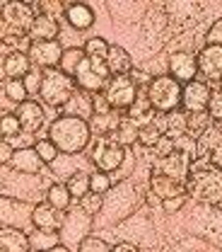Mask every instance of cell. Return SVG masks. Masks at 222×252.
<instances>
[{
    "label": "cell",
    "instance_id": "1",
    "mask_svg": "<svg viewBox=\"0 0 222 252\" xmlns=\"http://www.w3.org/2000/svg\"><path fill=\"white\" fill-rule=\"evenodd\" d=\"M49 138L58 146V151L65 156L82 153L90 141H92V126L85 117H73V114H61L49 126Z\"/></svg>",
    "mask_w": 222,
    "mask_h": 252
},
{
    "label": "cell",
    "instance_id": "2",
    "mask_svg": "<svg viewBox=\"0 0 222 252\" xmlns=\"http://www.w3.org/2000/svg\"><path fill=\"white\" fill-rule=\"evenodd\" d=\"M189 194L200 201H222V167H215L210 160L205 165L193 162L189 177Z\"/></svg>",
    "mask_w": 222,
    "mask_h": 252
},
{
    "label": "cell",
    "instance_id": "3",
    "mask_svg": "<svg viewBox=\"0 0 222 252\" xmlns=\"http://www.w3.org/2000/svg\"><path fill=\"white\" fill-rule=\"evenodd\" d=\"M181 94H184V83L176 80L172 73L169 75H157L148 83V97L152 107L159 114H169L181 107Z\"/></svg>",
    "mask_w": 222,
    "mask_h": 252
},
{
    "label": "cell",
    "instance_id": "4",
    "mask_svg": "<svg viewBox=\"0 0 222 252\" xmlns=\"http://www.w3.org/2000/svg\"><path fill=\"white\" fill-rule=\"evenodd\" d=\"M77 83L73 75L63 73L61 68H44V80H41V99L49 107H63L65 102L75 94Z\"/></svg>",
    "mask_w": 222,
    "mask_h": 252
},
{
    "label": "cell",
    "instance_id": "5",
    "mask_svg": "<svg viewBox=\"0 0 222 252\" xmlns=\"http://www.w3.org/2000/svg\"><path fill=\"white\" fill-rule=\"evenodd\" d=\"M36 12L22 0H2V39L5 36H29Z\"/></svg>",
    "mask_w": 222,
    "mask_h": 252
},
{
    "label": "cell",
    "instance_id": "6",
    "mask_svg": "<svg viewBox=\"0 0 222 252\" xmlns=\"http://www.w3.org/2000/svg\"><path fill=\"white\" fill-rule=\"evenodd\" d=\"M73 78H75V83H77L80 90L95 94V93H101V90L106 88V83H109V78H111V70H109V65H106V59L85 56V59L80 61V65L75 68Z\"/></svg>",
    "mask_w": 222,
    "mask_h": 252
},
{
    "label": "cell",
    "instance_id": "7",
    "mask_svg": "<svg viewBox=\"0 0 222 252\" xmlns=\"http://www.w3.org/2000/svg\"><path fill=\"white\" fill-rule=\"evenodd\" d=\"M126 146H121L111 133L109 136H97L92 148H90V160L95 162L97 170L101 172H116L121 165H123V158H126Z\"/></svg>",
    "mask_w": 222,
    "mask_h": 252
},
{
    "label": "cell",
    "instance_id": "8",
    "mask_svg": "<svg viewBox=\"0 0 222 252\" xmlns=\"http://www.w3.org/2000/svg\"><path fill=\"white\" fill-rule=\"evenodd\" d=\"M106 94L109 104L119 112H126L128 107L138 99V83L130 73H121V75H111L106 88L101 90Z\"/></svg>",
    "mask_w": 222,
    "mask_h": 252
},
{
    "label": "cell",
    "instance_id": "9",
    "mask_svg": "<svg viewBox=\"0 0 222 252\" xmlns=\"http://www.w3.org/2000/svg\"><path fill=\"white\" fill-rule=\"evenodd\" d=\"M63 46L58 39H41V41H32L29 46V59L34 65L39 68H58L61 59H63Z\"/></svg>",
    "mask_w": 222,
    "mask_h": 252
},
{
    "label": "cell",
    "instance_id": "10",
    "mask_svg": "<svg viewBox=\"0 0 222 252\" xmlns=\"http://www.w3.org/2000/svg\"><path fill=\"white\" fill-rule=\"evenodd\" d=\"M152 170H155V172H164V175H169V177H176V180L189 182L191 170H193V158H191L189 153H184V151H172L169 156L157 158V162H155Z\"/></svg>",
    "mask_w": 222,
    "mask_h": 252
},
{
    "label": "cell",
    "instance_id": "11",
    "mask_svg": "<svg viewBox=\"0 0 222 252\" xmlns=\"http://www.w3.org/2000/svg\"><path fill=\"white\" fill-rule=\"evenodd\" d=\"M213 90L208 80H189L184 83V94H181V109L184 112H205L210 104Z\"/></svg>",
    "mask_w": 222,
    "mask_h": 252
},
{
    "label": "cell",
    "instance_id": "12",
    "mask_svg": "<svg viewBox=\"0 0 222 252\" xmlns=\"http://www.w3.org/2000/svg\"><path fill=\"white\" fill-rule=\"evenodd\" d=\"M198 73L208 83H222V46L205 44L198 51Z\"/></svg>",
    "mask_w": 222,
    "mask_h": 252
},
{
    "label": "cell",
    "instance_id": "13",
    "mask_svg": "<svg viewBox=\"0 0 222 252\" xmlns=\"http://www.w3.org/2000/svg\"><path fill=\"white\" fill-rule=\"evenodd\" d=\"M90 228H92V216H90L85 209H73V211L65 216L61 230L65 233V243H77V245H80V240L87 238Z\"/></svg>",
    "mask_w": 222,
    "mask_h": 252
},
{
    "label": "cell",
    "instance_id": "14",
    "mask_svg": "<svg viewBox=\"0 0 222 252\" xmlns=\"http://www.w3.org/2000/svg\"><path fill=\"white\" fill-rule=\"evenodd\" d=\"M63 211L56 209L51 201L36 204L32 209V225L36 230H61L63 228Z\"/></svg>",
    "mask_w": 222,
    "mask_h": 252
},
{
    "label": "cell",
    "instance_id": "15",
    "mask_svg": "<svg viewBox=\"0 0 222 252\" xmlns=\"http://www.w3.org/2000/svg\"><path fill=\"white\" fill-rule=\"evenodd\" d=\"M150 191L157 199H169V196H179V194H189V182L169 177L164 172H155L150 175Z\"/></svg>",
    "mask_w": 222,
    "mask_h": 252
},
{
    "label": "cell",
    "instance_id": "16",
    "mask_svg": "<svg viewBox=\"0 0 222 252\" xmlns=\"http://www.w3.org/2000/svg\"><path fill=\"white\" fill-rule=\"evenodd\" d=\"M169 73L181 80V83H189L198 75V56H193L189 51H176L172 54L169 59Z\"/></svg>",
    "mask_w": 222,
    "mask_h": 252
},
{
    "label": "cell",
    "instance_id": "17",
    "mask_svg": "<svg viewBox=\"0 0 222 252\" xmlns=\"http://www.w3.org/2000/svg\"><path fill=\"white\" fill-rule=\"evenodd\" d=\"M15 114H17L20 124H22V131H27V133L39 131L41 124H44V107H41L39 102H34V99H25V102H20Z\"/></svg>",
    "mask_w": 222,
    "mask_h": 252
},
{
    "label": "cell",
    "instance_id": "18",
    "mask_svg": "<svg viewBox=\"0 0 222 252\" xmlns=\"http://www.w3.org/2000/svg\"><path fill=\"white\" fill-rule=\"evenodd\" d=\"M32 68L34 63L27 51H7L2 56V75L7 78H25Z\"/></svg>",
    "mask_w": 222,
    "mask_h": 252
},
{
    "label": "cell",
    "instance_id": "19",
    "mask_svg": "<svg viewBox=\"0 0 222 252\" xmlns=\"http://www.w3.org/2000/svg\"><path fill=\"white\" fill-rule=\"evenodd\" d=\"M65 22L77 32L90 30L95 25V12L87 2H70L68 12H65Z\"/></svg>",
    "mask_w": 222,
    "mask_h": 252
},
{
    "label": "cell",
    "instance_id": "20",
    "mask_svg": "<svg viewBox=\"0 0 222 252\" xmlns=\"http://www.w3.org/2000/svg\"><path fill=\"white\" fill-rule=\"evenodd\" d=\"M0 248H2V252H27L32 250V240H29L27 233H22L17 228L2 225V230H0Z\"/></svg>",
    "mask_w": 222,
    "mask_h": 252
},
{
    "label": "cell",
    "instance_id": "21",
    "mask_svg": "<svg viewBox=\"0 0 222 252\" xmlns=\"http://www.w3.org/2000/svg\"><path fill=\"white\" fill-rule=\"evenodd\" d=\"M61 34V25L56 17H49V15H36L29 27V39L32 41H41V39H58Z\"/></svg>",
    "mask_w": 222,
    "mask_h": 252
},
{
    "label": "cell",
    "instance_id": "22",
    "mask_svg": "<svg viewBox=\"0 0 222 252\" xmlns=\"http://www.w3.org/2000/svg\"><path fill=\"white\" fill-rule=\"evenodd\" d=\"M10 165L17 170V172H25V175H36L44 165V160L39 158L36 148H17L15 156L10 160Z\"/></svg>",
    "mask_w": 222,
    "mask_h": 252
},
{
    "label": "cell",
    "instance_id": "23",
    "mask_svg": "<svg viewBox=\"0 0 222 252\" xmlns=\"http://www.w3.org/2000/svg\"><path fill=\"white\" fill-rule=\"evenodd\" d=\"M63 114H73V117H85V119H90V117H95V99L87 97L85 90L77 88L75 94L63 104Z\"/></svg>",
    "mask_w": 222,
    "mask_h": 252
},
{
    "label": "cell",
    "instance_id": "24",
    "mask_svg": "<svg viewBox=\"0 0 222 252\" xmlns=\"http://www.w3.org/2000/svg\"><path fill=\"white\" fill-rule=\"evenodd\" d=\"M126 112L133 122L145 126V124H150V122H155V112H157V109L152 107V102H150V97H148V90H145V93L138 94V99L128 107Z\"/></svg>",
    "mask_w": 222,
    "mask_h": 252
},
{
    "label": "cell",
    "instance_id": "25",
    "mask_svg": "<svg viewBox=\"0 0 222 252\" xmlns=\"http://www.w3.org/2000/svg\"><path fill=\"white\" fill-rule=\"evenodd\" d=\"M106 65L111 70V75H121V73H130L133 70V59L126 49H121L119 44H111L109 46V54H106Z\"/></svg>",
    "mask_w": 222,
    "mask_h": 252
},
{
    "label": "cell",
    "instance_id": "26",
    "mask_svg": "<svg viewBox=\"0 0 222 252\" xmlns=\"http://www.w3.org/2000/svg\"><path fill=\"white\" fill-rule=\"evenodd\" d=\"M121 146H135L138 143V136H140V124L138 122H133L130 117H121V122H119V126L114 128V133H111Z\"/></svg>",
    "mask_w": 222,
    "mask_h": 252
},
{
    "label": "cell",
    "instance_id": "27",
    "mask_svg": "<svg viewBox=\"0 0 222 252\" xmlns=\"http://www.w3.org/2000/svg\"><path fill=\"white\" fill-rule=\"evenodd\" d=\"M189 131V114L181 109H174V112H169L167 117H164V133H169L172 138L174 136H179V133H186Z\"/></svg>",
    "mask_w": 222,
    "mask_h": 252
},
{
    "label": "cell",
    "instance_id": "28",
    "mask_svg": "<svg viewBox=\"0 0 222 252\" xmlns=\"http://www.w3.org/2000/svg\"><path fill=\"white\" fill-rule=\"evenodd\" d=\"M65 185H68L70 194H73L75 199H82V196L92 194V177H90L87 172H75V175H70V180H68Z\"/></svg>",
    "mask_w": 222,
    "mask_h": 252
},
{
    "label": "cell",
    "instance_id": "29",
    "mask_svg": "<svg viewBox=\"0 0 222 252\" xmlns=\"http://www.w3.org/2000/svg\"><path fill=\"white\" fill-rule=\"evenodd\" d=\"M29 240H32V250H56L61 245V233L58 230H39Z\"/></svg>",
    "mask_w": 222,
    "mask_h": 252
},
{
    "label": "cell",
    "instance_id": "30",
    "mask_svg": "<svg viewBox=\"0 0 222 252\" xmlns=\"http://www.w3.org/2000/svg\"><path fill=\"white\" fill-rule=\"evenodd\" d=\"M75 196L70 194V189L68 185H53V187H49L46 191V201H51L56 209H61V211H68L70 209V201H73Z\"/></svg>",
    "mask_w": 222,
    "mask_h": 252
},
{
    "label": "cell",
    "instance_id": "31",
    "mask_svg": "<svg viewBox=\"0 0 222 252\" xmlns=\"http://www.w3.org/2000/svg\"><path fill=\"white\" fill-rule=\"evenodd\" d=\"M70 2H73V0H36V10H39L41 15L63 20L68 7H70Z\"/></svg>",
    "mask_w": 222,
    "mask_h": 252
},
{
    "label": "cell",
    "instance_id": "32",
    "mask_svg": "<svg viewBox=\"0 0 222 252\" xmlns=\"http://www.w3.org/2000/svg\"><path fill=\"white\" fill-rule=\"evenodd\" d=\"M2 93L7 99H12V102H25L27 97H29V88H27V83H25V78H10L7 83H5V88H2Z\"/></svg>",
    "mask_w": 222,
    "mask_h": 252
},
{
    "label": "cell",
    "instance_id": "33",
    "mask_svg": "<svg viewBox=\"0 0 222 252\" xmlns=\"http://www.w3.org/2000/svg\"><path fill=\"white\" fill-rule=\"evenodd\" d=\"M164 136V128H159L157 122H150V124L140 126V136H138V143L143 148H155L157 141Z\"/></svg>",
    "mask_w": 222,
    "mask_h": 252
},
{
    "label": "cell",
    "instance_id": "34",
    "mask_svg": "<svg viewBox=\"0 0 222 252\" xmlns=\"http://www.w3.org/2000/svg\"><path fill=\"white\" fill-rule=\"evenodd\" d=\"M85 56H87V54H85V49H80V46H75V49H65L58 68H61L63 73H68V75H73V73H75V68L80 65V61H82Z\"/></svg>",
    "mask_w": 222,
    "mask_h": 252
},
{
    "label": "cell",
    "instance_id": "35",
    "mask_svg": "<svg viewBox=\"0 0 222 252\" xmlns=\"http://www.w3.org/2000/svg\"><path fill=\"white\" fill-rule=\"evenodd\" d=\"M186 114H189V133H193L196 138L213 124V117L208 114V109L205 112H186Z\"/></svg>",
    "mask_w": 222,
    "mask_h": 252
},
{
    "label": "cell",
    "instance_id": "36",
    "mask_svg": "<svg viewBox=\"0 0 222 252\" xmlns=\"http://www.w3.org/2000/svg\"><path fill=\"white\" fill-rule=\"evenodd\" d=\"M34 148H36V153H39V158L44 160V165H51L56 158H58V146L51 141V138H41V141H36L34 143Z\"/></svg>",
    "mask_w": 222,
    "mask_h": 252
},
{
    "label": "cell",
    "instance_id": "37",
    "mask_svg": "<svg viewBox=\"0 0 222 252\" xmlns=\"http://www.w3.org/2000/svg\"><path fill=\"white\" fill-rule=\"evenodd\" d=\"M109 41L106 39H101V36H92V39H87L85 41V54L87 56H92V59H106V54H109Z\"/></svg>",
    "mask_w": 222,
    "mask_h": 252
},
{
    "label": "cell",
    "instance_id": "38",
    "mask_svg": "<svg viewBox=\"0 0 222 252\" xmlns=\"http://www.w3.org/2000/svg\"><path fill=\"white\" fill-rule=\"evenodd\" d=\"M77 250L80 252H111V245H109L106 240H101V238L87 235V238H82V240H80Z\"/></svg>",
    "mask_w": 222,
    "mask_h": 252
},
{
    "label": "cell",
    "instance_id": "39",
    "mask_svg": "<svg viewBox=\"0 0 222 252\" xmlns=\"http://www.w3.org/2000/svg\"><path fill=\"white\" fill-rule=\"evenodd\" d=\"M22 131L17 114H2V138H15Z\"/></svg>",
    "mask_w": 222,
    "mask_h": 252
},
{
    "label": "cell",
    "instance_id": "40",
    "mask_svg": "<svg viewBox=\"0 0 222 252\" xmlns=\"http://www.w3.org/2000/svg\"><path fill=\"white\" fill-rule=\"evenodd\" d=\"M90 177H92V194H106V191L111 189V177H109V172L97 170L95 175H90Z\"/></svg>",
    "mask_w": 222,
    "mask_h": 252
},
{
    "label": "cell",
    "instance_id": "41",
    "mask_svg": "<svg viewBox=\"0 0 222 252\" xmlns=\"http://www.w3.org/2000/svg\"><path fill=\"white\" fill-rule=\"evenodd\" d=\"M41 80H44V68H39V65H34L32 70L25 75V83H27L29 93H39L41 90Z\"/></svg>",
    "mask_w": 222,
    "mask_h": 252
},
{
    "label": "cell",
    "instance_id": "42",
    "mask_svg": "<svg viewBox=\"0 0 222 252\" xmlns=\"http://www.w3.org/2000/svg\"><path fill=\"white\" fill-rule=\"evenodd\" d=\"M152 151H157V158L169 156L172 151H176V146H174V138H172L169 133H164V136H162V138L157 141V146H155Z\"/></svg>",
    "mask_w": 222,
    "mask_h": 252
},
{
    "label": "cell",
    "instance_id": "43",
    "mask_svg": "<svg viewBox=\"0 0 222 252\" xmlns=\"http://www.w3.org/2000/svg\"><path fill=\"white\" fill-rule=\"evenodd\" d=\"M208 114L213 117V122L222 124V93H220V94H213V97H210V104H208Z\"/></svg>",
    "mask_w": 222,
    "mask_h": 252
},
{
    "label": "cell",
    "instance_id": "44",
    "mask_svg": "<svg viewBox=\"0 0 222 252\" xmlns=\"http://www.w3.org/2000/svg\"><path fill=\"white\" fill-rule=\"evenodd\" d=\"M184 201H186V194H179V196H169V199H162V209L164 211H179L181 206H184Z\"/></svg>",
    "mask_w": 222,
    "mask_h": 252
},
{
    "label": "cell",
    "instance_id": "45",
    "mask_svg": "<svg viewBox=\"0 0 222 252\" xmlns=\"http://www.w3.org/2000/svg\"><path fill=\"white\" fill-rule=\"evenodd\" d=\"M208 44H220L222 46V20H218V22L208 30Z\"/></svg>",
    "mask_w": 222,
    "mask_h": 252
},
{
    "label": "cell",
    "instance_id": "46",
    "mask_svg": "<svg viewBox=\"0 0 222 252\" xmlns=\"http://www.w3.org/2000/svg\"><path fill=\"white\" fill-rule=\"evenodd\" d=\"M12 156H15V148L7 143V138H2V141H0V162H2V165H5V162L10 165Z\"/></svg>",
    "mask_w": 222,
    "mask_h": 252
},
{
    "label": "cell",
    "instance_id": "47",
    "mask_svg": "<svg viewBox=\"0 0 222 252\" xmlns=\"http://www.w3.org/2000/svg\"><path fill=\"white\" fill-rule=\"evenodd\" d=\"M208 160H210L215 167H222V143L220 146H215V148L208 153Z\"/></svg>",
    "mask_w": 222,
    "mask_h": 252
},
{
    "label": "cell",
    "instance_id": "48",
    "mask_svg": "<svg viewBox=\"0 0 222 252\" xmlns=\"http://www.w3.org/2000/svg\"><path fill=\"white\" fill-rule=\"evenodd\" d=\"M111 252H138V245H133V243H116V245H111Z\"/></svg>",
    "mask_w": 222,
    "mask_h": 252
},
{
    "label": "cell",
    "instance_id": "49",
    "mask_svg": "<svg viewBox=\"0 0 222 252\" xmlns=\"http://www.w3.org/2000/svg\"><path fill=\"white\" fill-rule=\"evenodd\" d=\"M220 88H222V83H220Z\"/></svg>",
    "mask_w": 222,
    "mask_h": 252
}]
</instances>
